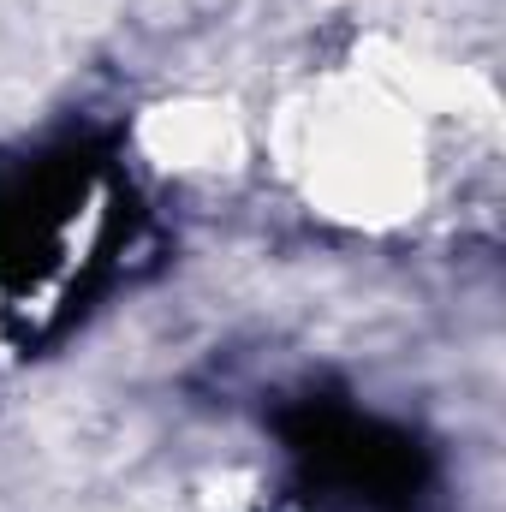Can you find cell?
<instances>
[{
	"label": "cell",
	"instance_id": "6da1fadb",
	"mask_svg": "<svg viewBox=\"0 0 506 512\" xmlns=\"http://www.w3.org/2000/svg\"><path fill=\"white\" fill-rule=\"evenodd\" d=\"M280 435L322 495L358 501L370 512H411L429 483V459L405 429L358 417L334 399H304L280 417Z\"/></svg>",
	"mask_w": 506,
	"mask_h": 512
}]
</instances>
